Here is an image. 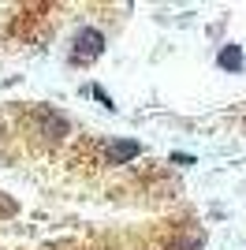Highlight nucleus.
Masks as SVG:
<instances>
[{
	"instance_id": "nucleus-1",
	"label": "nucleus",
	"mask_w": 246,
	"mask_h": 250,
	"mask_svg": "<svg viewBox=\"0 0 246 250\" xmlns=\"http://www.w3.org/2000/svg\"><path fill=\"white\" fill-rule=\"evenodd\" d=\"M101 34L97 30H79V38H75V60H97V56H101Z\"/></svg>"
},
{
	"instance_id": "nucleus-2",
	"label": "nucleus",
	"mask_w": 246,
	"mask_h": 250,
	"mask_svg": "<svg viewBox=\"0 0 246 250\" xmlns=\"http://www.w3.org/2000/svg\"><path fill=\"white\" fill-rule=\"evenodd\" d=\"M138 153H142L138 142H112V146H108V161H112V165H123V161H131V157H138Z\"/></svg>"
},
{
	"instance_id": "nucleus-3",
	"label": "nucleus",
	"mask_w": 246,
	"mask_h": 250,
	"mask_svg": "<svg viewBox=\"0 0 246 250\" xmlns=\"http://www.w3.org/2000/svg\"><path fill=\"white\" fill-rule=\"evenodd\" d=\"M220 67H227V71H239V67H243V49H239V45H227V49L220 52Z\"/></svg>"
}]
</instances>
